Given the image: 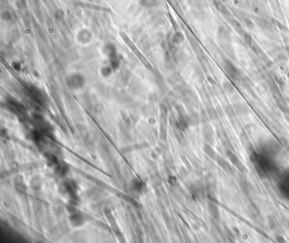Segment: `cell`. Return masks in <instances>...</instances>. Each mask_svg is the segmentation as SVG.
Wrapping results in <instances>:
<instances>
[{"label":"cell","instance_id":"cell-7","mask_svg":"<svg viewBox=\"0 0 289 243\" xmlns=\"http://www.w3.org/2000/svg\"><path fill=\"white\" fill-rule=\"evenodd\" d=\"M77 38L79 42H81L82 44H87L92 38V34L91 32L87 29H82L78 32Z\"/></svg>","mask_w":289,"mask_h":243},{"label":"cell","instance_id":"cell-8","mask_svg":"<svg viewBox=\"0 0 289 243\" xmlns=\"http://www.w3.org/2000/svg\"><path fill=\"white\" fill-rule=\"evenodd\" d=\"M209 211L210 212L211 217L214 218V220H216V221L220 220L221 213H220V210H219L218 206L215 203L211 202L209 203Z\"/></svg>","mask_w":289,"mask_h":243},{"label":"cell","instance_id":"cell-12","mask_svg":"<svg viewBox=\"0 0 289 243\" xmlns=\"http://www.w3.org/2000/svg\"><path fill=\"white\" fill-rule=\"evenodd\" d=\"M229 22L231 23V25L232 26V27L234 28L240 35H242V36H243V34L245 33V31L243 30V28H242V26H241L239 21H237L235 19H229Z\"/></svg>","mask_w":289,"mask_h":243},{"label":"cell","instance_id":"cell-23","mask_svg":"<svg viewBox=\"0 0 289 243\" xmlns=\"http://www.w3.org/2000/svg\"><path fill=\"white\" fill-rule=\"evenodd\" d=\"M244 21L247 24V26H249L250 29H253V28L255 27V24H254V22L252 21L251 19L249 18H244Z\"/></svg>","mask_w":289,"mask_h":243},{"label":"cell","instance_id":"cell-2","mask_svg":"<svg viewBox=\"0 0 289 243\" xmlns=\"http://www.w3.org/2000/svg\"><path fill=\"white\" fill-rule=\"evenodd\" d=\"M271 93H272L274 99L277 101V106H278L280 109L282 110L284 113L289 112V107L287 106V103L286 100L284 99L282 94L281 93L280 90L276 86H271Z\"/></svg>","mask_w":289,"mask_h":243},{"label":"cell","instance_id":"cell-6","mask_svg":"<svg viewBox=\"0 0 289 243\" xmlns=\"http://www.w3.org/2000/svg\"><path fill=\"white\" fill-rule=\"evenodd\" d=\"M204 138L205 141L207 142L208 144H212L214 142V133H213V129L210 126H205L204 128Z\"/></svg>","mask_w":289,"mask_h":243},{"label":"cell","instance_id":"cell-9","mask_svg":"<svg viewBox=\"0 0 289 243\" xmlns=\"http://www.w3.org/2000/svg\"><path fill=\"white\" fill-rule=\"evenodd\" d=\"M239 185L241 190L243 192V194L245 195H249L250 193V189H251V185L249 184V182L247 180V179L244 177H241L239 179Z\"/></svg>","mask_w":289,"mask_h":243},{"label":"cell","instance_id":"cell-1","mask_svg":"<svg viewBox=\"0 0 289 243\" xmlns=\"http://www.w3.org/2000/svg\"><path fill=\"white\" fill-rule=\"evenodd\" d=\"M223 68L224 71L226 72L228 77L232 79L234 81H238L241 79V72L239 70L236 68V65H234L231 60L227 59H225L223 60Z\"/></svg>","mask_w":289,"mask_h":243},{"label":"cell","instance_id":"cell-3","mask_svg":"<svg viewBox=\"0 0 289 243\" xmlns=\"http://www.w3.org/2000/svg\"><path fill=\"white\" fill-rule=\"evenodd\" d=\"M227 157L229 158V160L231 161V162L232 163L233 165L235 166L238 170H239L241 173H247V168L245 167V165L241 162V160L239 159V157L236 156V153L234 152V150H227Z\"/></svg>","mask_w":289,"mask_h":243},{"label":"cell","instance_id":"cell-4","mask_svg":"<svg viewBox=\"0 0 289 243\" xmlns=\"http://www.w3.org/2000/svg\"><path fill=\"white\" fill-rule=\"evenodd\" d=\"M68 83L73 88H79L83 86L84 78L81 75H73L68 79Z\"/></svg>","mask_w":289,"mask_h":243},{"label":"cell","instance_id":"cell-24","mask_svg":"<svg viewBox=\"0 0 289 243\" xmlns=\"http://www.w3.org/2000/svg\"><path fill=\"white\" fill-rule=\"evenodd\" d=\"M110 72H111V69L109 68V67H103L102 69V73L103 76H109L110 74Z\"/></svg>","mask_w":289,"mask_h":243},{"label":"cell","instance_id":"cell-13","mask_svg":"<svg viewBox=\"0 0 289 243\" xmlns=\"http://www.w3.org/2000/svg\"><path fill=\"white\" fill-rule=\"evenodd\" d=\"M235 109L241 115L244 116L249 113V108L243 103H236L235 104Z\"/></svg>","mask_w":289,"mask_h":243},{"label":"cell","instance_id":"cell-17","mask_svg":"<svg viewBox=\"0 0 289 243\" xmlns=\"http://www.w3.org/2000/svg\"><path fill=\"white\" fill-rule=\"evenodd\" d=\"M184 40V36L183 34L181 32V31H177L176 32L173 37H172V41L174 42L175 44H180L182 41Z\"/></svg>","mask_w":289,"mask_h":243},{"label":"cell","instance_id":"cell-19","mask_svg":"<svg viewBox=\"0 0 289 243\" xmlns=\"http://www.w3.org/2000/svg\"><path fill=\"white\" fill-rule=\"evenodd\" d=\"M53 16H54V19H55L56 21H60V20H62L65 17V12H64L63 9H57L54 12Z\"/></svg>","mask_w":289,"mask_h":243},{"label":"cell","instance_id":"cell-15","mask_svg":"<svg viewBox=\"0 0 289 243\" xmlns=\"http://www.w3.org/2000/svg\"><path fill=\"white\" fill-rule=\"evenodd\" d=\"M207 114H208L209 117L210 118V120H216L218 118V112L216 109L214 108V106H209L207 108Z\"/></svg>","mask_w":289,"mask_h":243},{"label":"cell","instance_id":"cell-14","mask_svg":"<svg viewBox=\"0 0 289 243\" xmlns=\"http://www.w3.org/2000/svg\"><path fill=\"white\" fill-rule=\"evenodd\" d=\"M235 110L236 109L232 106H231V105H227V106H225V112H226L227 116L231 120H232L233 118H236V116Z\"/></svg>","mask_w":289,"mask_h":243},{"label":"cell","instance_id":"cell-5","mask_svg":"<svg viewBox=\"0 0 289 243\" xmlns=\"http://www.w3.org/2000/svg\"><path fill=\"white\" fill-rule=\"evenodd\" d=\"M215 161L217 162L218 165L220 166L227 174H232L233 169L232 168V166L229 164V162H227L225 159L222 158V157H220V156H217L216 159H215Z\"/></svg>","mask_w":289,"mask_h":243},{"label":"cell","instance_id":"cell-22","mask_svg":"<svg viewBox=\"0 0 289 243\" xmlns=\"http://www.w3.org/2000/svg\"><path fill=\"white\" fill-rule=\"evenodd\" d=\"M1 16L3 21H10L12 19V15L9 13V11H3Z\"/></svg>","mask_w":289,"mask_h":243},{"label":"cell","instance_id":"cell-20","mask_svg":"<svg viewBox=\"0 0 289 243\" xmlns=\"http://www.w3.org/2000/svg\"><path fill=\"white\" fill-rule=\"evenodd\" d=\"M243 39H244V42H245V44L248 45V46L251 47L252 44H253V37L249 33H247L245 32L244 34H243Z\"/></svg>","mask_w":289,"mask_h":243},{"label":"cell","instance_id":"cell-21","mask_svg":"<svg viewBox=\"0 0 289 243\" xmlns=\"http://www.w3.org/2000/svg\"><path fill=\"white\" fill-rule=\"evenodd\" d=\"M110 65H111L112 68H118L119 65H120V61H119L118 59L116 58V56L113 57V58H110Z\"/></svg>","mask_w":289,"mask_h":243},{"label":"cell","instance_id":"cell-16","mask_svg":"<svg viewBox=\"0 0 289 243\" xmlns=\"http://www.w3.org/2000/svg\"><path fill=\"white\" fill-rule=\"evenodd\" d=\"M267 219H268V226H269V228H270V230H271V231L275 230V229L277 228V220H276V218L274 217L273 215H269Z\"/></svg>","mask_w":289,"mask_h":243},{"label":"cell","instance_id":"cell-18","mask_svg":"<svg viewBox=\"0 0 289 243\" xmlns=\"http://www.w3.org/2000/svg\"><path fill=\"white\" fill-rule=\"evenodd\" d=\"M223 88H224V89L227 91V93H233V92L235 91V88H234V87H233L232 84L230 82H228V81L224 82Z\"/></svg>","mask_w":289,"mask_h":243},{"label":"cell","instance_id":"cell-11","mask_svg":"<svg viewBox=\"0 0 289 243\" xmlns=\"http://www.w3.org/2000/svg\"><path fill=\"white\" fill-rule=\"evenodd\" d=\"M204 151L210 158L214 159V160H215L216 157L218 156L214 148L210 145V144H205L204 145Z\"/></svg>","mask_w":289,"mask_h":243},{"label":"cell","instance_id":"cell-25","mask_svg":"<svg viewBox=\"0 0 289 243\" xmlns=\"http://www.w3.org/2000/svg\"><path fill=\"white\" fill-rule=\"evenodd\" d=\"M287 52H288V55H289V47L287 48Z\"/></svg>","mask_w":289,"mask_h":243},{"label":"cell","instance_id":"cell-10","mask_svg":"<svg viewBox=\"0 0 289 243\" xmlns=\"http://www.w3.org/2000/svg\"><path fill=\"white\" fill-rule=\"evenodd\" d=\"M104 53L109 56V58H113L116 56V48L113 44H107L103 47Z\"/></svg>","mask_w":289,"mask_h":243}]
</instances>
